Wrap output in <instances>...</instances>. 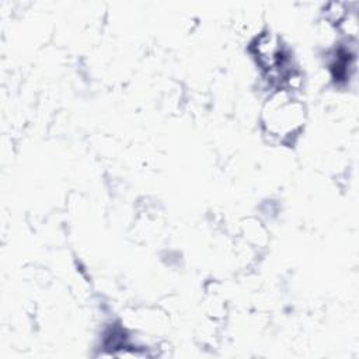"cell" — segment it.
Here are the masks:
<instances>
[{"label":"cell","mask_w":359,"mask_h":359,"mask_svg":"<svg viewBox=\"0 0 359 359\" xmlns=\"http://www.w3.org/2000/svg\"><path fill=\"white\" fill-rule=\"evenodd\" d=\"M261 122L266 135L279 142L293 140L306 122L303 102L289 88L273 91L261 114Z\"/></svg>","instance_id":"1"}]
</instances>
